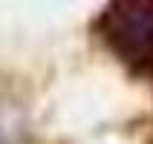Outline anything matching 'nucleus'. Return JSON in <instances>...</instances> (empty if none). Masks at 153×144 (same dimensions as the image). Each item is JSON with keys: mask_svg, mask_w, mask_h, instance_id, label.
<instances>
[{"mask_svg": "<svg viewBox=\"0 0 153 144\" xmlns=\"http://www.w3.org/2000/svg\"><path fill=\"white\" fill-rule=\"evenodd\" d=\"M95 32L130 75L153 84V0H107Z\"/></svg>", "mask_w": 153, "mask_h": 144, "instance_id": "1", "label": "nucleus"}]
</instances>
